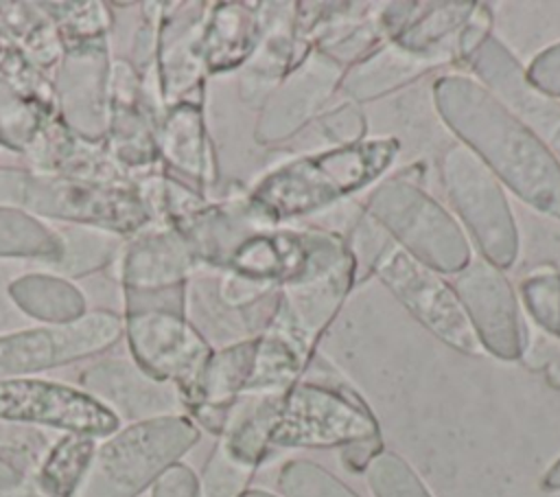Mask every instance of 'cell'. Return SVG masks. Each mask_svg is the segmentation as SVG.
Listing matches in <instances>:
<instances>
[{
	"label": "cell",
	"instance_id": "cell-1",
	"mask_svg": "<svg viewBox=\"0 0 560 497\" xmlns=\"http://www.w3.org/2000/svg\"><path fill=\"white\" fill-rule=\"evenodd\" d=\"M440 118L492 175L538 212L560 219V162L483 83L466 74L433 81Z\"/></svg>",
	"mask_w": 560,
	"mask_h": 497
},
{
	"label": "cell",
	"instance_id": "cell-2",
	"mask_svg": "<svg viewBox=\"0 0 560 497\" xmlns=\"http://www.w3.org/2000/svg\"><path fill=\"white\" fill-rule=\"evenodd\" d=\"M396 155L394 138H370L311 153L267 173L245 204L265 226L304 217L365 188Z\"/></svg>",
	"mask_w": 560,
	"mask_h": 497
},
{
	"label": "cell",
	"instance_id": "cell-3",
	"mask_svg": "<svg viewBox=\"0 0 560 497\" xmlns=\"http://www.w3.org/2000/svg\"><path fill=\"white\" fill-rule=\"evenodd\" d=\"M197 440L199 427L182 414L133 423L94 451L72 497H138Z\"/></svg>",
	"mask_w": 560,
	"mask_h": 497
},
{
	"label": "cell",
	"instance_id": "cell-4",
	"mask_svg": "<svg viewBox=\"0 0 560 497\" xmlns=\"http://www.w3.org/2000/svg\"><path fill=\"white\" fill-rule=\"evenodd\" d=\"M365 215L400 250L440 274H459L472 261L462 226L416 182L392 177L378 184Z\"/></svg>",
	"mask_w": 560,
	"mask_h": 497
},
{
	"label": "cell",
	"instance_id": "cell-5",
	"mask_svg": "<svg viewBox=\"0 0 560 497\" xmlns=\"http://www.w3.org/2000/svg\"><path fill=\"white\" fill-rule=\"evenodd\" d=\"M352 261L348 243L339 234L322 230H271L265 223L245 228L221 258L228 274L273 285L306 282Z\"/></svg>",
	"mask_w": 560,
	"mask_h": 497
},
{
	"label": "cell",
	"instance_id": "cell-6",
	"mask_svg": "<svg viewBox=\"0 0 560 497\" xmlns=\"http://www.w3.org/2000/svg\"><path fill=\"white\" fill-rule=\"evenodd\" d=\"M381 440L378 423L363 398L341 383L298 381L280 401L271 447L328 449Z\"/></svg>",
	"mask_w": 560,
	"mask_h": 497
},
{
	"label": "cell",
	"instance_id": "cell-7",
	"mask_svg": "<svg viewBox=\"0 0 560 497\" xmlns=\"http://www.w3.org/2000/svg\"><path fill=\"white\" fill-rule=\"evenodd\" d=\"M440 177L457 217L477 241L481 258L501 271L518 258V228L503 184L462 142L440 153Z\"/></svg>",
	"mask_w": 560,
	"mask_h": 497
},
{
	"label": "cell",
	"instance_id": "cell-8",
	"mask_svg": "<svg viewBox=\"0 0 560 497\" xmlns=\"http://www.w3.org/2000/svg\"><path fill=\"white\" fill-rule=\"evenodd\" d=\"M372 271L440 342L464 355L483 352L453 285L440 271L422 265L394 241L376 258Z\"/></svg>",
	"mask_w": 560,
	"mask_h": 497
},
{
	"label": "cell",
	"instance_id": "cell-9",
	"mask_svg": "<svg viewBox=\"0 0 560 497\" xmlns=\"http://www.w3.org/2000/svg\"><path fill=\"white\" fill-rule=\"evenodd\" d=\"M125 331L136 366L171 383L184 405L212 355L210 344L184 320V313L168 309L127 311Z\"/></svg>",
	"mask_w": 560,
	"mask_h": 497
},
{
	"label": "cell",
	"instance_id": "cell-10",
	"mask_svg": "<svg viewBox=\"0 0 560 497\" xmlns=\"http://www.w3.org/2000/svg\"><path fill=\"white\" fill-rule=\"evenodd\" d=\"M122 335V320L94 311L72 322L28 328L0 337V379H18L37 370L92 357Z\"/></svg>",
	"mask_w": 560,
	"mask_h": 497
},
{
	"label": "cell",
	"instance_id": "cell-11",
	"mask_svg": "<svg viewBox=\"0 0 560 497\" xmlns=\"http://www.w3.org/2000/svg\"><path fill=\"white\" fill-rule=\"evenodd\" d=\"M0 420L46 425L90 438L112 436L120 425V418L88 392L26 377L0 379Z\"/></svg>",
	"mask_w": 560,
	"mask_h": 497
},
{
	"label": "cell",
	"instance_id": "cell-12",
	"mask_svg": "<svg viewBox=\"0 0 560 497\" xmlns=\"http://www.w3.org/2000/svg\"><path fill=\"white\" fill-rule=\"evenodd\" d=\"M453 289L483 348L497 359L516 361L527 350V328L514 287L505 274L483 258H472Z\"/></svg>",
	"mask_w": 560,
	"mask_h": 497
},
{
	"label": "cell",
	"instance_id": "cell-13",
	"mask_svg": "<svg viewBox=\"0 0 560 497\" xmlns=\"http://www.w3.org/2000/svg\"><path fill=\"white\" fill-rule=\"evenodd\" d=\"M18 186L22 190L18 199L48 217L101 223L120 232L136 230L151 217L140 190L131 186L42 177H28Z\"/></svg>",
	"mask_w": 560,
	"mask_h": 497
},
{
	"label": "cell",
	"instance_id": "cell-14",
	"mask_svg": "<svg viewBox=\"0 0 560 497\" xmlns=\"http://www.w3.org/2000/svg\"><path fill=\"white\" fill-rule=\"evenodd\" d=\"M343 66L313 48L265 99L256 140L276 145L298 134L339 88Z\"/></svg>",
	"mask_w": 560,
	"mask_h": 497
},
{
	"label": "cell",
	"instance_id": "cell-15",
	"mask_svg": "<svg viewBox=\"0 0 560 497\" xmlns=\"http://www.w3.org/2000/svg\"><path fill=\"white\" fill-rule=\"evenodd\" d=\"M468 66L560 162V101L538 92L516 57L492 35L472 53Z\"/></svg>",
	"mask_w": 560,
	"mask_h": 497
},
{
	"label": "cell",
	"instance_id": "cell-16",
	"mask_svg": "<svg viewBox=\"0 0 560 497\" xmlns=\"http://www.w3.org/2000/svg\"><path fill=\"white\" fill-rule=\"evenodd\" d=\"M81 388L118 418L149 420L160 416H173L182 405L177 390L171 383H162L136 363L122 359H105L81 372Z\"/></svg>",
	"mask_w": 560,
	"mask_h": 497
},
{
	"label": "cell",
	"instance_id": "cell-17",
	"mask_svg": "<svg viewBox=\"0 0 560 497\" xmlns=\"http://www.w3.org/2000/svg\"><path fill=\"white\" fill-rule=\"evenodd\" d=\"M446 61H455L453 46L431 53H416L387 39L343 68L339 90L352 99V103L381 99Z\"/></svg>",
	"mask_w": 560,
	"mask_h": 497
},
{
	"label": "cell",
	"instance_id": "cell-18",
	"mask_svg": "<svg viewBox=\"0 0 560 497\" xmlns=\"http://www.w3.org/2000/svg\"><path fill=\"white\" fill-rule=\"evenodd\" d=\"M260 33L258 11L252 7L241 2L214 4L201 28V63L210 72L241 66L258 48Z\"/></svg>",
	"mask_w": 560,
	"mask_h": 497
},
{
	"label": "cell",
	"instance_id": "cell-19",
	"mask_svg": "<svg viewBox=\"0 0 560 497\" xmlns=\"http://www.w3.org/2000/svg\"><path fill=\"white\" fill-rule=\"evenodd\" d=\"M197 254L177 232H160L136 243L125 258V285L136 291H155L182 285L195 267Z\"/></svg>",
	"mask_w": 560,
	"mask_h": 497
},
{
	"label": "cell",
	"instance_id": "cell-20",
	"mask_svg": "<svg viewBox=\"0 0 560 497\" xmlns=\"http://www.w3.org/2000/svg\"><path fill=\"white\" fill-rule=\"evenodd\" d=\"M155 140L158 149L168 158L173 166L195 177L197 182H206L210 177V145L203 131L199 103L188 99L177 101L164 118Z\"/></svg>",
	"mask_w": 560,
	"mask_h": 497
},
{
	"label": "cell",
	"instance_id": "cell-21",
	"mask_svg": "<svg viewBox=\"0 0 560 497\" xmlns=\"http://www.w3.org/2000/svg\"><path fill=\"white\" fill-rule=\"evenodd\" d=\"M116 90H114V153L127 164H144L158 155V142L151 138L147 118L140 112L136 99L133 72L127 66H116Z\"/></svg>",
	"mask_w": 560,
	"mask_h": 497
},
{
	"label": "cell",
	"instance_id": "cell-22",
	"mask_svg": "<svg viewBox=\"0 0 560 497\" xmlns=\"http://www.w3.org/2000/svg\"><path fill=\"white\" fill-rule=\"evenodd\" d=\"M477 2H431L424 4V11L411 13V18L389 37L402 48L416 53H431L444 48L446 37L457 35Z\"/></svg>",
	"mask_w": 560,
	"mask_h": 497
},
{
	"label": "cell",
	"instance_id": "cell-23",
	"mask_svg": "<svg viewBox=\"0 0 560 497\" xmlns=\"http://www.w3.org/2000/svg\"><path fill=\"white\" fill-rule=\"evenodd\" d=\"M96 451L94 438L66 434L44 458L35 486L46 497H72Z\"/></svg>",
	"mask_w": 560,
	"mask_h": 497
},
{
	"label": "cell",
	"instance_id": "cell-24",
	"mask_svg": "<svg viewBox=\"0 0 560 497\" xmlns=\"http://www.w3.org/2000/svg\"><path fill=\"white\" fill-rule=\"evenodd\" d=\"M11 293L15 302L24 307L26 313L39 320H50L55 324H61L83 315V298L77 293L74 287L57 278L28 276L18 280L11 287Z\"/></svg>",
	"mask_w": 560,
	"mask_h": 497
},
{
	"label": "cell",
	"instance_id": "cell-25",
	"mask_svg": "<svg viewBox=\"0 0 560 497\" xmlns=\"http://www.w3.org/2000/svg\"><path fill=\"white\" fill-rule=\"evenodd\" d=\"M363 473L374 497H431L418 473L394 451L381 449Z\"/></svg>",
	"mask_w": 560,
	"mask_h": 497
},
{
	"label": "cell",
	"instance_id": "cell-26",
	"mask_svg": "<svg viewBox=\"0 0 560 497\" xmlns=\"http://www.w3.org/2000/svg\"><path fill=\"white\" fill-rule=\"evenodd\" d=\"M278 488L282 497H359L330 471L302 458L280 466Z\"/></svg>",
	"mask_w": 560,
	"mask_h": 497
},
{
	"label": "cell",
	"instance_id": "cell-27",
	"mask_svg": "<svg viewBox=\"0 0 560 497\" xmlns=\"http://www.w3.org/2000/svg\"><path fill=\"white\" fill-rule=\"evenodd\" d=\"M0 254H61L59 241L33 219L0 208Z\"/></svg>",
	"mask_w": 560,
	"mask_h": 497
},
{
	"label": "cell",
	"instance_id": "cell-28",
	"mask_svg": "<svg viewBox=\"0 0 560 497\" xmlns=\"http://www.w3.org/2000/svg\"><path fill=\"white\" fill-rule=\"evenodd\" d=\"M521 296L534 322L560 339V271L532 274L521 282Z\"/></svg>",
	"mask_w": 560,
	"mask_h": 497
},
{
	"label": "cell",
	"instance_id": "cell-29",
	"mask_svg": "<svg viewBox=\"0 0 560 497\" xmlns=\"http://www.w3.org/2000/svg\"><path fill=\"white\" fill-rule=\"evenodd\" d=\"M319 125H322V131L326 134V138L332 140L337 147L361 142L365 136V129H368L361 109L352 101L326 112L319 118Z\"/></svg>",
	"mask_w": 560,
	"mask_h": 497
},
{
	"label": "cell",
	"instance_id": "cell-30",
	"mask_svg": "<svg viewBox=\"0 0 560 497\" xmlns=\"http://www.w3.org/2000/svg\"><path fill=\"white\" fill-rule=\"evenodd\" d=\"M492 26V13L486 4H475L472 13L464 22V26L457 31V39L453 42L455 48V61H466L472 57V53L490 37Z\"/></svg>",
	"mask_w": 560,
	"mask_h": 497
},
{
	"label": "cell",
	"instance_id": "cell-31",
	"mask_svg": "<svg viewBox=\"0 0 560 497\" xmlns=\"http://www.w3.org/2000/svg\"><path fill=\"white\" fill-rule=\"evenodd\" d=\"M525 77L538 92L560 99V42L538 53L525 68Z\"/></svg>",
	"mask_w": 560,
	"mask_h": 497
},
{
	"label": "cell",
	"instance_id": "cell-32",
	"mask_svg": "<svg viewBox=\"0 0 560 497\" xmlns=\"http://www.w3.org/2000/svg\"><path fill=\"white\" fill-rule=\"evenodd\" d=\"M151 497H199V479L190 466L177 462L155 479Z\"/></svg>",
	"mask_w": 560,
	"mask_h": 497
},
{
	"label": "cell",
	"instance_id": "cell-33",
	"mask_svg": "<svg viewBox=\"0 0 560 497\" xmlns=\"http://www.w3.org/2000/svg\"><path fill=\"white\" fill-rule=\"evenodd\" d=\"M0 497H46L18 466L0 458Z\"/></svg>",
	"mask_w": 560,
	"mask_h": 497
},
{
	"label": "cell",
	"instance_id": "cell-34",
	"mask_svg": "<svg viewBox=\"0 0 560 497\" xmlns=\"http://www.w3.org/2000/svg\"><path fill=\"white\" fill-rule=\"evenodd\" d=\"M540 488L545 493H558L560 490V458L540 477Z\"/></svg>",
	"mask_w": 560,
	"mask_h": 497
},
{
	"label": "cell",
	"instance_id": "cell-35",
	"mask_svg": "<svg viewBox=\"0 0 560 497\" xmlns=\"http://www.w3.org/2000/svg\"><path fill=\"white\" fill-rule=\"evenodd\" d=\"M241 497H276V495H271V493H267L262 488H247Z\"/></svg>",
	"mask_w": 560,
	"mask_h": 497
}]
</instances>
